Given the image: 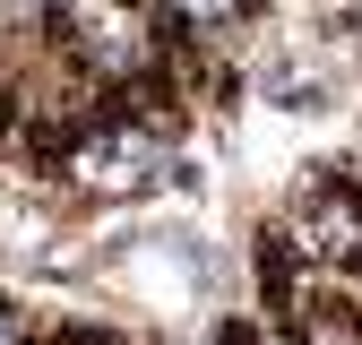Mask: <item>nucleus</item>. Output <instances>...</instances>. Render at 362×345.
Listing matches in <instances>:
<instances>
[{"mask_svg":"<svg viewBox=\"0 0 362 345\" xmlns=\"http://www.w3.org/2000/svg\"><path fill=\"white\" fill-rule=\"evenodd\" d=\"M216 345H267V328H259V320H242V311H233V320H216Z\"/></svg>","mask_w":362,"mask_h":345,"instance_id":"nucleus-3","label":"nucleus"},{"mask_svg":"<svg viewBox=\"0 0 362 345\" xmlns=\"http://www.w3.org/2000/svg\"><path fill=\"white\" fill-rule=\"evenodd\" d=\"M293 233H302V259L310 268H337L362 285V182L345 172H310L302 182V207H293Z\"/></svg>","mask_w":362,"mask_h":345,"instance_id":"nucleus-1","label":"nucleus"},{"mask_svg":"<svg viewBox=\"0 0 362 345\" xmlns=\"http://www.w3.org/2000/svg\"><path fill=\"white\" fill-rule=\"evenodd\" d=\"M250 268H259V302L293 328V320H302V302H310V259H302V233H293V225H259Z\"/></svg>","mask_w":362,"mask_h":345,"instance_id":"nucleus-2","label":"nucleus"}]
</instances>
